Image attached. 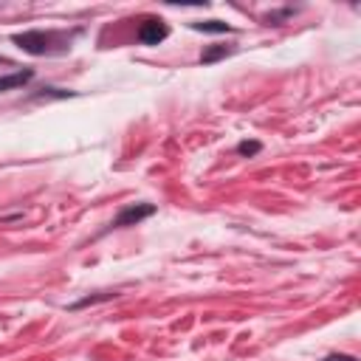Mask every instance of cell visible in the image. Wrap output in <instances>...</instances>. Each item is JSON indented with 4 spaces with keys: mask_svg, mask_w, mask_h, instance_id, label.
Instances as JSON below:
<instances>
[{
    "mask_svg": "<svg viewBox=\"0 0 361 361\" xmlns=\"http://www.w3.org/2000/svg\"><path fill=\"white\" fill-rule=\"evenodd\" d=\"M192 28L203 31V34H226V31H231V25L223 23V20H197V23H192Z\"/></svg>",
    "mask_w": 361,
    "mask_h": 361,
    "instance_id": "6",
    "label": "cell"
},
{
    "mask_svg": "<svg viewBox=\"0 0 361 361\" xmlns=\"http://www.w3.org/2000/svg\"><path fill=\"white\" fill-rule=\"evenodd\" d=\"M11 39H14V45H17V48H23L25 54L42 56V54H48L51 34H45V31H25V34H14Z\"/></svg>",
    "mask_w": 361,
    "mask_h": 361,
    "instance_id": "2",
    "label": "cell"
},
{
    "mask_svg": "<svg viewBox=\"0 0 361 361\" xmlns=\"http://www.w3.org/2000/svg\"><path fill=\"white\" fill-rule=\"evenodd\" d=\"M31 76H34V71H14V73H8V76H0V93L23 87L25 82H31Z\"/></svg>",
    "mask_w": 361,
    "mask_h": 361,
    "instance_id": "4",
    "label": "cell"
},
{
    "mask_svg": "<svg viewBox=\"0 0 361 361\" xmlns=\"http://www.w3.org/2000/svg\"><path fill=\"white\" fill-rule=\"evenodd\" d=\"M290 14H293V8H282V11H274V14H268V23H279V20L290 17Z\"/></svg>",
    "mask_w": 361,
    "mask_h": 361,
    "instance_id": "10",
    "label": "cell"
},
{
    "mask_svg": "<svg viewBox=\"0 0 361 361\" xmlns=\"http://www.w3.org/2000/svg\"><path fill=\"white\" fill-rule=\"evenodd\" d=\"M169 37V25L161 20V17H147L141 25H138V42L144 45H158Z\"/></svg>",
    "mask_w": 361,
    "mask_h": 361,
    "instance_id": "3",
    "label": "cell"
},
{
    "mask_svg": "<svg viewBox=\"0 0 361 361\" xmlns=\"http://www.w3.org/2000/svg\"><path fill=\"white\" fill-rule=\"evenodd\" d=\"M155 214V203H127L110 223V228H127V226H138L141 220Z\"/></svg>",
    "mask_w": 361,
    "mask_h": 361,
    "instance_id": "1",
    "label": "cell"
},
{
    "mask_svg": "<svg viewBox=\"0 0 361 361\" xmlns=\"http://www.w3.org/2000/svg\"><path fill=\"white\" fill-rule=\"evenodd\" d=\"M231 54H234V48L209 45V48H203V54H200V65H214V62H220V59H226V56H231Z\"/></svg>",
    "mask_w": 361,
    "mask_h": 361,
    "instance_id": "5",
    "label": "cell"
},
{
    "mask_svg": "<svg viewBox=\"0 0 361 361\" xmlns=\"http://www.w3.org/2000/svg\"><path fill=\"white\" fill-rule=\"evenodd\" d=\"M259 149H262V144H259V141H240V144H237V152H240V155H245V158L257 155Z\"/></svg>",
    "mask_w": 361,
    "mask_h": 361,
    "instance_id": "8",
    "label": "cell"
},
{
    "mask_svg": "<svg viewBox=\"0 0 361 361\" xmlns=\"http://www.w3.org/2000/svg\"><path fill=\"white\" fill-rule=\"evenodd\" d=\"M322 361H358L355 355H347V353H330V355H324Z\"/></svg>",
    "mask_w": 361,
    "mask_h": 361,
    "instance_id": "9",
    "label": "cell"
},
{
    "mask_svg": "<svg viewBox=\"0 0 361 361\" xmlns=\"http://www.w3.org/2000/svg\"><path fill=\"white\" fill-rule=\"evenodd\" d=\"M113 296H116V290H99V293H90V296H85V299L73 302V305H71V310H82V307H87V305H96V302H107V299H113Z\"/></svg>",
    "mask_w": 361,
    "mask_h": 361,
    "instance_id": "7",
    "label": "cell"
},
{
    "mask_svg": "<svg viewBox=\"0 0 361 361\" xmlns=\"http://www.w3.org/2000/svg\"><path fill=\"white\" fill-rule=\"evenodd\" d=\"M0 65H8V59H6V56H0Z\"/></svg>",
    "mask_w": 361,
    "mask_h": 361,
    "instance_id": "11",
    "label": "cell"
}]
</instances>
